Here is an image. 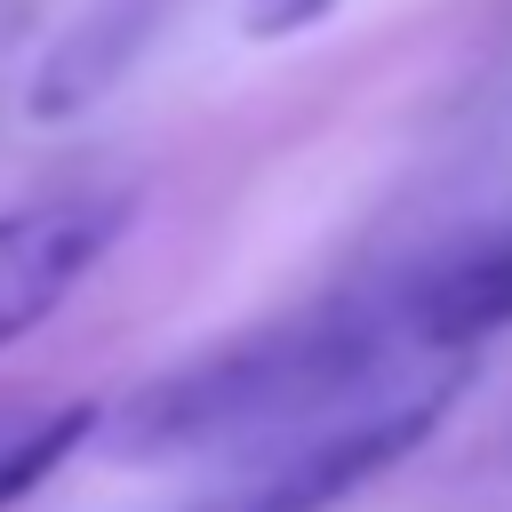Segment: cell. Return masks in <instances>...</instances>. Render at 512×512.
<instances>
[{"label":"cell","instance_id":"1","mask_svg":"<svg viewBox=\"0 0 512 512\" xmlns=\"http://www.w3.org/2000/svg\"><path fill=\"white\" fill-rule=\"evenodd\" d=\"M392 352H424L408 328V288L392 296H344L296 320H272L256 336H232L168 376H152L112 424V456L160 464V456H208L240 440L296 432L328 408H344Z\"/></svg>","mask_w":512,"mask_h":512},{"label":"cell","instance_id":"2","mask_svg":"<svg viewBox=\"0 0 512 512\" xmlns=\"http://www.w3.org/2000/svg\"><path fill=\"white\" fill-rule=\"evenodd\" d=\"M448 400H456V376H424L416 392H392V400H376L360 416H336L312 440H296L280 464H264L248 488L208 504V512H336L376 472H392L408 448H424L432 424L448 416Z\"/></svg>","mask_w":512,"mask_h":512},{"label":"cell","instance_id":"3","mask_svg":"<svg viewBox=\"0 0 512 512\" xmlns=\"http://www.w3.org/2000/svg\"><path fill=\"white\" fill-rule=\"evenodd\" d=\"M136 224V192H64L32 208H0V352L56 320V304L120 248Z\"/></svg>","mask_w":512,"mask_h":512},{"label":"cell","instance_id":"4","mask_svg":"<svg viewBox=\"0 0 512 512\" xmlns=\"http://www.w3.org/2000/svg\"><path fill=\"white\" fill-rule=\"evenodd\" d=\"M160 16H168V0H96L72 32H56V48L32 64V80H24V112L32 120H72V112H88L136 56H144V40L160 32Z\"/></svg>","mask_w":512,"mask_h":512},{"label":"cell","instance_id":"5","mask_svg":"<svg viewBox=\"0 0 512 512\" xmlns=\"http://www.w3.org/2000/svg\"><path fill=\"white\" fill-rule=\"evenodd\" d=\"M408 328L424 352H464L496 328H512V240L472 248L408 288Z\"/></svg>","mask_w":512,"mask_h":512},{"label":"cell","instance_id":"6","mask_svg":"<svg viewBox=\"0 0 512 512\" xmlns=\"http://www.w3.org/2000/svg\"><path fill=\"white\" fill-rule=\"evenodd\" d=\"M96 408L88 400H64V408H48V416H16V424H0V512L16 504V496H32L72 448H88L96 440Z\"/></svg>","mask_w":512,"mask_h":512},{"label":"cell","instance_id":"7","mask_svg":"<svg viewBox=\"0 0 512 512\" xmlns=\"http://www.w3.org/2000/svg\"><path fill=\"white\" fill-rule=\"evenodd\" d=\"M336 0H248V32L256 40H288V32H304V24H320Z\"/></svg>","mask_w":512,"mask_h":512}]
</instances>
